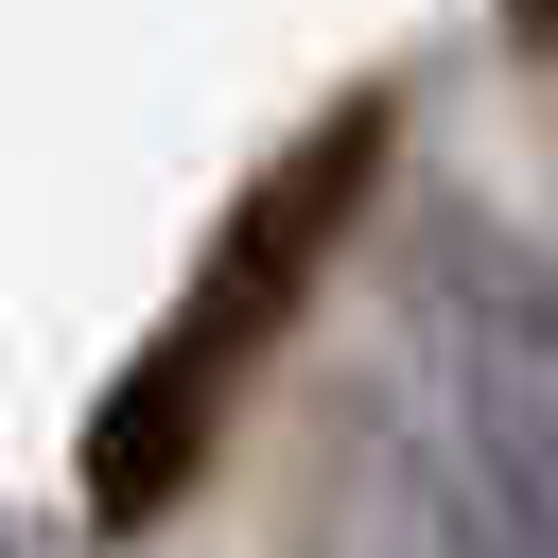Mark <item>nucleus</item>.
<instances>
[{"mask_svg":"<svg viewBox=\"0 0 558 558\" xmlns=\"http://www.w3.org/2000/svg\"><path fill=\"white\" fill-rule=\"evenodd\" d=\"M384 157H401V87L366 70V87H331V105L227 192V227H209L192 279H174V314L105 366V401H87V436H70V506H87L105 541H157V523L192 506L227 401L296 349V314H314V279H331V244L366 227Z\"/></svg>","mask_w":558,"mask_h":558,"instance_id":"f257e3e1","label":"nucleus"},{"mask_svg":"<svg viewBox=\"0 0 558 558\" xmlns=\"http://www.w3.org/2000/svg\"><path fill=\"white\" fill-rule=\"evenodd\" d=\"M0 558H35V541H17V523H0Z\"/></svg>","mask_w":558,"mask_h":558,"instance_id":"20e7f679","label":"nucleus"},{"mask_svg":"<svg viewBox=\"0 0 558 558\" xmlns=\"http://www.w3.org/2000/svg\"><path fill=\"white\" fill-rule=\"evenodd\" d=\"M541 244H558V227H541Z\"/></svg>","mask_w":558,"mask_h":558,"instance_id":"39448f33","label":"nucleus"},{"mask_svg":"<svg viewBox=\"0 0 558 558\" xmlns=\"http://www.w3.org/2000/svg\"><path fill=\"white\" fill-rule=\"evenodd\" d=\"M488 35H506V70H558V0H488Z\"/></svg>","mask_w":558,"mask_h":558,"instance_id":"7ed1b4c3","label":"nucleus"},{"mask_svg":"<svg viewBox=\"0 0 558 558\" xmlns=\"http://www.w3.org/2000/svg\"><path fill=\"white\" fill-rule=\"evenodd\" d=\"M384 296H401V349H418L401 401L453 471V541L558 558V244L436 174L384 227Z\"/></svg>","mask_w":558,"mask_h":558,"instance_id":"f03ea898","label":"nucleus"}]
</instances>
